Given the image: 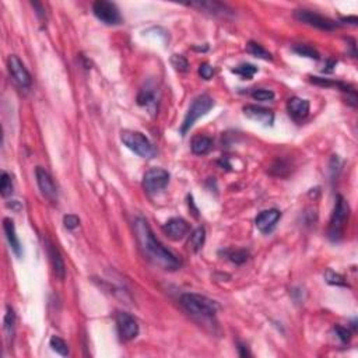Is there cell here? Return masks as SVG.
I'll return each mask as SVG.
<instances>
[{"label":"cell","mask_w":358,"mask_h":358,"mask_svg":"<svg viewBox=\"0 0 358 358\" xmlns=\"http://www.w3.org/2000/svg\"><path fill=\"white\" fill-rule=\"evenodd\" d=\"M48 255H49V259H51L52 269H53L55 276H56L59 280H65V277H66L65 261H63V257H62L59 249H57L53 244H51V242H48Z\"/></svg>","instance_id":"obj_16"},{"label":"cell","mask_w":358,"mask_h":358,"mask_svg":"<svg viewBox=\"0 0 358 358\" xmlns=\"http://www.w3.org/2000/svg\"><path fill=\"white\" fill-rule=\"evenodd\" d=\"M336 66V62L334 61H328V65H326V67L328 69H325L323 72H326V73H332L333 72V67Z\"/></svg>","instance_id":"obj_38"},{"label":"cell","mask_w":358,"mask_h":358,"mask_svg":"<svg viewBox=\"0 0 358 358\" xmlns=\"http://www.w3.org/2000/svg\"><path fill=\"white\" fill-rule=\"evenodd\" d=\"M246 52L251 53L252 56L259 57V59H263V61H271V53L269 51H266L262 45H259L257 42H248L246 44Z\"/></svg>","instance_id":"obj_22"},{"label":"cell","mask_w":358,"mask_h":358,"mask_svg":"<svg viewBox=\"0 0 358 358\" xmlns=\"http://www.w3.org/2000/svg\"><path fill=\"white\" fill-rule=\"evenodd\" d=\"M334 332H336V336L340 339L342 343L347 344L348 342L351 340V333H350V330L343 328V326H340V325H336V326H334Z\"/></svg>","instance_id":"obj_32"},{"label":"cell","mask_w":358,"mask_h":358,"mask_svg":"<svg viewBox=\"0 0 358 358\" xmlns=\"http://www.w3.org/2000/svg\"><path fill=\"white\" fill-rule=\"evenodd\" d=\"M171 65L175 67V70L182 73L188 72V69H189V63L186 61V57L182 56V55H172V57H171Z\"/></svg>","instance_id":"obj_28"},{"label":"cell","mask_w":358,"mask_h":358,"mask_svg":"<svg viewBox=\"0 0 358 358\" xmlns=\"http://www.w3.org/2000/svg\"><path fill=\"white\" fill-rule=\"evenodd\" d=\"M49 344L53 351H56L57 354H61L63 357H67L69 355V347H67L66 342L61 339L59 336H52L51 340H49Z\"/></svg>","instance_id":"obj_24"},{"label":"cell","mask_w":358,"mask_h":358,"mask_svg":"<svg viewBox=\"0 0 358 358\" xmlns=\"http://www.w3.org/2000/svg\"><path fill=\"white\" fill-rule=\"evenodd\" d=\"M325 280H326L329 284H332V286H343V287L347 286V283H346V280H344V277L342 276V274H339V273H334V271L330 270V269L326 271V274H325Z\"/></svg>","instance_id":"obj_29"},{"label":"cell","mask_w":358,"mask_h":358,"mask_svg":"<svg viewBox=\"0 0 358 358\" xmlns=\"http://www.w3.org/2000/svg\"><path fill=\"white\" fill-rule=\"evenodd\" d=\"M227 256L231 262H234L236 265H241L248 259V252L246 251H231L227 252Z\"/></svg>","instance_id":"obj_31"},{"label":"cell","mask_w":358,"mask_h":358,"mask_svg":"<svg viewBox=\"0 0 358 358\" xmlns=\"http://www.w3.org/2000/svg\"><path fill=\"white\" fill-rule=\"evenodd\" d=\"M121 140L129 150H132L134 154H137L142 158H151L155 154L151 142L140 132L125 130L121 133Z\"/></svg>","instance_id":"obj_4"},{"label":"cell","mask_w":358,"mask_h":358,"mask_svg":"<svg viewBox=\"0 0 358 358\" xmlns=\"http://www.w3.org/2000/svg\"><path fill=\"white\" fill-rule=\"evenodd\" d=\"M287 111L290 116L295 121H302L308 116L309 113V101L300 97H292L287 103Z\"/></svg>","instance_id":"obj_15"},{"label":"cell","mask_w":358,"mask_h":358,"mask_svg":"<svg viewBox=\"0 0 358 358\" xmlns=\"http://www.w3.org/2000/svg\"><path fill=\"white\" fill-rule=\"evenodd\" d=\"M153 90L154 88L149 87L140 90L137 95V104L140 107H146L154 113L157 109V97H155V92Z\"/></svg>","instance_id":"obj_18"},{"label":"cell","mask_w":358,"mask_h":358,"mask_svg":"<svg viewBox=\"0 0 358 358\" xmlns=\"http://www.w3.org/2000/svg\"><path fill=\"white\" fill-rule=\"evenodd\" d=\"M168 171H165L163 168L149 169L143 176V186L149 193H157L160 190L165 189V186L168 185Z\"/></svg>","instance_id":"obj_8"},{"label":"cell","mask_w":358,"mask_h":358,"mask_svg":"<svg viewBox=\"0 0 358 358\" xmlns=\"http://www.w3.org/2000/svg\"><path fill=\"white\" fill-rule=\"evenodd\" d=\"M244 113L246 118L252 119L257 123L266 125V126H271L274 122V113L269 108L257 107V105H246L244 108Z\"/></svg>","instance_id":"obj_13"},{"label":"cell","mask_w":358,"mask_h":358,"mask_svg":"<svg viewBox=\"0 0 358 358\" xmlns=\"http://www.w3.org/2000/svg\"><path fill=\"white\" fill-rule=\"evenodd\" d=\"M292 51L295 52L297 55H300V56L309 57V59H315V61H317V59L321 57V55H319V52H317L316 49H313V48H311V46L308 45L294 46Z\"/></svg>","instance_id":"obj_25"},{"label":"cell","mask_w":358,"mask_h":358,"mask_svg":"<svg viewBox=\"0 0 358 358\" xmlns=\"http://www.w3.org/2000/svg\"><path fill=\"white\" fill-rule=\"evenodd\" d=\"M134 231H136V236H137L138 245L142 248V251L154 265L163 267L165 270H176L181 266V262L176 259V256L171 253L155 238L149 223L144 218H137L134 221Z\"/></svg>","instance_id":"obj_1"},{"label":"cell","mask_w":358,"mask_h":358,"mask_svg":"<svg viewBox=\"0 0 358 358\" xmlns=\"http://www.w3.org/2000/svg\"><path fill=\"white\" fill-rule=\"evenodd\" d=\"M14 323H15V315L14 311L10 307H7V312L5 316V330L7 333V337H13L14 334Z\"/></svg>","instance_id":"obj_27"},{"label":"cell","mask_w":358,"mask_h":358,"mask_svg":"<svg viewBox=\"0 0 358 358\" xmlns=\"http://www.w3.org/2000/svg\"><path fill=\"white\" fill-rule=\"evenodd\" d=\"M213 107H214V101L207 94H202L199 97L194 98L193 103H192V105L188 109V112H186L184 123L181 126V133H188V130H190V128L193 126L194 122L199 118H202V116H205L206 113L209 112Z\"/></svg>","instance_id":"obj_5"},{"label":"cell","mask_w":358,"mask_h":358,"mask_svg":"<svg viewBox=\"0 0 358 358\" xmlns=\"http://www.w3.org/2000/svg\"><path fill=\"white\" fill-rule=\"evenodd\" d=\"M205 241H206V230L203 228V227H199V228H196V230L192 232V235H190L189 248L193 252H199L200 249L203 248V245H205Z\"/></svg>","instance_id":"obj_21"},{"label":"cell","mask_w":358,"mask_h":358,"mask_svg":"<svg viewBox=\"0 0 358 358\" xmlns=\"http://www.w3.org/2000/svg\"><path fill=\"white\" fill-rule=\"evenodd\" d=\"M163 231L169 240L179 241L189 232V224L181 217H174V218H171V220L165 223L164 227H163Z\"/></svg>","instance_id":"obj_12"},{"label":"cell","mask_w":358,"mask_h":358,"mask_svg":"<svg viewBox=\"0 0 358 358\" xmlns=\"http://www.w3.org/2000/svg\"><path fill=\"white\" fill-rule=\"evenodd\" d=\"M35 176H36V182H38V186H39L41 193L45 196L46 199L55 202V200L57 199V190H56V186H55V182H53V179H52L51 174H49L45 168H42V167H36Z\"/></svg>","instance_id":"obj_11"},{"label":"cell","mask_w":358,"mask_h":358,"mask_svg":"<svg viewBox=\"0 0 358 358\" xmlns=\"http://www.w3.org/2000/svg\"><path fill=\"white\" fill-rule=\"evenodd\" d=\"M116 326H118L119 336L123 340H133L138 334L137 321L129 313L118 312V315H116Z\"/></svg>","instance_id":"obj_10"},{"label":"cell","mask_w":358,"mask_h":358,"mask_svg":"<svg viewBox=\"0 0 358 358\" xmlns=\"http://www.w3.org/2000/svg\"><path fill=\"white\" fill-rule=\"evenodd\" d=\"M181 304L188 312L199 317H213L218 311L217 302L200 294H184Z\"/></svg>","instance_id":"obj_2"},{"label":"cell","mask_w":358,"mask_h":358,"mask_svg":"<svg viewBox=\"0 0 358 358\" xmlns=\"http://www.w3.org/2000/svg\"><path fill=\"white\" fill-rule=\"evenodd\" d=\"M343 23H348V24H353V26H355L358 23V18L355 17V15H351V17H342V20Z\"/></svg>","instance_id":"obj_36"},{"label":"cell","mask_w":358,"mask_h":358,"mask_svg":"<svg viewBox=\"0 0 358 358\" xmlns=\"http://www.w3.org/2000/svg\"><path fill=\"white\" fill-rule=\"evenodd\" d=\"M199 74L202 76V78L210 80L211 77L214 76V67L209 65V63H202L199 66Z\"/></svg>","instance_id":"obj_33"},{"label":"cell","mask_w":358,"mask_h":358,"mask_svg":"<svg viewBox=\"0 0 358 358\" xmlns=\"http://www.w3.org/2000/svg\"><path fill=\"white\" fill-rule=\"evenodd\" d=\"M238 350H240V355L241 357H248L249 355V351H248V348H246V346H244L242 343H238Z\"/></svg>","instance_id":"obj_37"},{"label":"cell","mask_w":358,"mask_h":358,"mask_svg":"<svg viewBox=\"0 0 358 358\" xmlns=\"http://www.w3.org/2000/svg\"><path fill=\"white\" fill-rule=\"evenodd\" d=\"M7 66H9V72L10 76L20 87H30L31 86V74L26 69V66L23 65V62L15 56L11 55L7 59Z\"/></svg>","instance_id":"obj_9"},{"label":"cell","mask_w":358,"mask_h":358,"mask_svg":"<svg viewBox=\"0 0 358 358\" xmlns=\"http://www.w3.org/2000/svg\"><path fill=\"white\" fill-rule=\"evenodd\" d=\"M294 17L297 18L298 21H301L304 24H308V26L315 27L317 30L322 31H334L339 28V24L332 18L329 17H325L322 14H317L315 11L311 10H295L294 13Z\"/></svg>","instance_id":"obj_7"},{"label":"cell","mask_w":358,"mask_h":358,"mask_svg":"<svg viewBox=\"0 0 358 358\" xmlns=\"http://www.w3.org/2000/svg\"><path fill=\"white\" fill-rule=\"evenodd\" d=\"M234 74H238L242 78H252L257 73V67L251 65V63H242L240 66H236L235 69H232Z\"/></svg>","instance_id":"obj_23"},{"label":"cell","mask_w":358,"mask_h":358,"mask_svg":"<svg viewBox=\"0 0 358 358\" xmlns=\"http://www.w3.org/2000/svg\"><path fill=\"white\" fill-rule=\"evenodd\" d=\"M280 217H282V213L277 209L265 210L256 217V227L263 234H269L276 227L277 221L280 220Z\"/></svg>","instance_id":"obj_14"},{"label":"cell","mask_w":358,"mask_h":358,"mask_svg":"<svg viewBox=\"0 0 358 358\" xmlns=\"http://www.w3.org/2000/svg\"><path fill=\"white\" fill-rule=\"evenodd\" d=\"M311 82L317 86H323V87H333V86H339V83L330 82L328 78H322V77H311Z\"/></svg>","instance_id":"obj_35"},{"label":"cell","mask_w":358,"mask_h":358,"mask_svg":"<svg viewBox=\"0 0 358 358\" xmlns=\"http://www.w3.org/2000/svg\"><path fill=\"white\" fill-rule=\"evenodd\" d=\"M213 146V140L210 137H206V136H197L192 140V151L194 154H206L207 151H210Z\"/></svg>","instance_id":"obj_20"},{"label":"cell","mask_w":358,"mask_h":358,"mask_svg":"<svg viewBox=\"0 0 358 358\" xmlns=\"http://www.w3.org/2000/svg\"><path fill=\"white\" fill-rule=\"evenodd\" d=\"M0 193L3 197H7L13 193V181L11 176L7 172H2V179H0Z\"/></svg>","instance_id":"obj_26"},{"label":"cell","mask_w":358,"mask_h":358,"mask_svg":"<svg viewBox=\"0 0 358 358\" xmlns=\"http://www.w3.org/2000/svg\"><path fill=\"white\" fill-rule=\"evenodd\" d=\"M348 215H350V206H348L347 200L339 194L336 197V205H334L330 224H329L328 235L330 241L339 242L343 238L344 227H346V223L348 221Z\"/></svg>","instance_id":"obj_3"},{"label":"cell","mask_w":358,"mask_h":358,"mask_svg":"<svg viewBox=\"0 0 358 358\" xmlns=\"http://www.w3.org/2000/svg\"><path fill=\"white\" fill-rule=\"evenodd\" d=\"M192 7H199L200 10L209 11L211 14H221L224 15L228 10V7L223 3L218 2H194V3H189Z\"/></svg>","instance_id":"obj_19"},{"label":"cell","mask_w":358,"mask_h":358,"mask_svg":"<svg viewBox=\"0 0 358 358\" xmlns=\"http://www.w3.org/2000/svg\"><path fill=\"white\" fill-rule=\"evenodd\" d=\"M252 98L256 101H271L274 98V92L271 90H265V88H259L252 92Z\"/></svg>","instance_id":"obj_30"},{"label":"cell","mask_w":358,"mask_h":358,"mask_svg":"<svg viewBox=\"0 0 358 358\" xmlns=\"http://www.w3.org/2000/svg\"><path fill=\"white\" fill-rule=\"evenodd\" d=\"M92 13L98 20L107 26H118L122 23V15L119 13V9L112 2L98 0L92 5Z\"/></svg>","instance_id":"obj_6"},{"label":"cell","mask_w":358,"mask_h":358,"mask_svg":"<svg viewBox=\"0 0 358 358\" xmlns=\"http://www.w3.org/2000/svg\"><path fill=\"white\" fill-rule=\"evenodd\" d=\"M63 224H65V227H66L67 230H74V228L78 227V224H80V218L74 214H67L65 215V218H63Z\"/></svg>","instance_id":"obj_34"},{"label":"cell","mask_w":358,"mask_h":358,"mask_svg":"<svg viewBox=\"0 0 358 358\" xmlns=\"http://www.w3.org/2000/svg\"><path fill=\"white\" fill-rule=\"evenodd\" d=\"M3 230H5L6 238H7V241H9L10 248L13 249L15 256L21 257V255H23V248H21L20 240H18L17 232H15L14 223H13L10 218H5V220H3Z\"/></svg>","instance_id":"obj_17"}]
</instances>
